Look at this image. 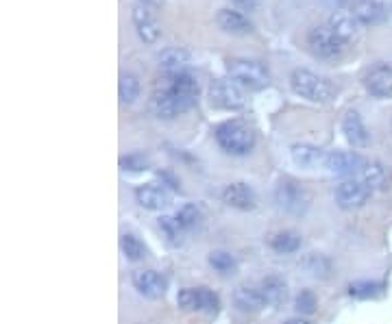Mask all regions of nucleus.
I'll use <instances>...</instances> for the list:
<instances>
[{
    "label": "nucleus",
    "instance_id": "obj_28",
    "mask_svg": "<svg viewBox=\"0 0 392 324\" xmlns=\"http://www.w3.org/2000/svg\"><path fill=\"white\" fill-rule=\"evenodd\" d=\"M120 248H122V252H125V257L131 259V261H140V259L146 257L144 244H142L140 240H137L135 235H131V233H125V235L120 238Z\"/></svg>",
    "mask_w": 392,
    "mask_h": 324
},
{
    "label": "nucleus",
    "instance_id": "obj_8",
    "mask_svg": "<svg viewBox=\"0 0 392 324\" xmlns=\"http://www.w3.org/2000/svg\"><path fill=\"white\" fill-rule=\"evenodd\" d=\"M373 196V190L362 179L344 181L336 188V202L340 209H360Z\"/></svg>",
    "mask_w": 392,
    "mask_h": 324
},
{
    "label": "nucleus",
    "instance_id": "obj_19",
    "mask_svg": "<svg viewBox=\"0 0 392 324\" xmlns=\"http://www.w3.org/2000/svg\"><path fill=\"white\" fill-rule=\"evenodd\" d=\"M329 29L344 41V44H349L358 37V31H360V22L353 18V13H334L331 20H329Z\"/></svg>",
    "mask_w": 392,
    "mask_h": 324
},
{
    "label": "nucleus",
    "instance_id": "obj_37",
    "mask_svg": "<svg viewBox=\"0 0 392 324\" xmlns=\"http://www.w3.org/2000/svg\"><path fill=\"white\" fill-rule=\"evenodd\" d=\"M236 3H238V5H242V7H253V5L258 3V0H236Z\"/></svg>",
    "mask_w": 392,
    "mask_h": 324
},
{
    "label": "nucleus",
    "instance_id": "obj_21",
    "mask_svg": "<svg viewBox=\"0 0 392 324\" xmlns=\"http://www.w3.org/2000/svg\"><path fill=\"white\" fill-rule=\"evenodd\" d=\"M190 63V55L183 48H166L159 57V65L164 74H181L186 72V65Z\"/></svg>",
    "mask_w": 392,
    "mask_h": 324
},
{
    "label": "nucleus",
    "instance_id": "obj_16",
    "mask_svg": "<svg viewBox=\"0 0 392 324\" xmlns=\"http://www.w3.org/2000/svg\"><path fill=\"white\" fill-rule=\"evenodd\" d=\"M234 305H236L240 311L258 313V311H262L268 303H266V298H264L262 290L248 287V285H240V287L234 292Z\"/></svg>",
    "mask_w": 392,
    "mask_h": 324
},
{
    "label": "nucleus",
    "instance_id": "obj_17",
    "mask_svg": "<svg viewBox=\"0 0 392 324\" xmlns=\"http://www.w3.org/2000/svg\"><path fill=\"white\" fill-rule=\"evenodd\" d=\"M351 13L360 25H377L386 18V7L379 0H355Z\"/></svg>",
    "mask_w": 392,
    "mask_h": 324
},
{
    "label": "nucleus",
    "instance_id": "obj_26",
    "mask_svg": "<svg viewBox=\"0 0 392 324\" xmlns=\"http://www.w3.org/2000/svg\"><path fill=\"white\" fill-rule=\"evenodd\" d=\"M270 246L282 254H292L301 248V235L296 231H282V233H274L270 238Z\"/></svg>",
    "mask_w": 392,
    "mask_h": 324
},
{
    "label": "nucleus",
    "instance_id": "obj_7",
    "mask_svg": "<svg viewBox=\"0 0 392 324\" xmlns=\"http://www.w3.org/2000/svg\"><path fill=\"white\" fill-rule=\"evenodd\" d=\"M177 305L186 311H205L216 313L218 311V296L207 287H186L177 294Z\"/></svg>",
    "mask_w": 392,
    "mask_h": 324
},
{
    "label": "nucleus",
    "instance_id": "obj_24",
    "mask_svg": "<svg viewBox=\"0 0 392 324\" xmlns=\"http://www.w3.org/2000/svg\"><path fill=\"white\" fill-rule=\"evenodd\" d=\"M301 266L310 276H314V279H327V276L331 274V261L320 252H310L301 261Z\"/></svg>",
    "mask_w": 392,
    "mask_h": 324
},
{
    "label": "nucleus",
    "instance_id": "obj_36",
    "mask_svg": "<svg viewBox=\"0 0 392 324\" xmlns=\"http://www.w3.org/2000/svg\"><path fill=\"white\" fill-rule=\"evenodd\" d=\"M322 3L329 5V7H342V5H347L349 0H322Z\"/></svg>",
    "mask_w": 392,
    "mask_h": 324
},
{
    "label": "nucleus",
    "instance_id": "obj_1",
    "mask_svg": "<svg viewBox=\"0 0 392 324\" xmlns=\"http://www.w3.org/2000/svg\"><path fill=\"white\" fill-rule=\"evenodd\" d=\"M198 96V83L190 72L164 74L153 91V109L157 118L172 120L179 113L188 111Z\"/></svg>",
    "mask_w": 392,
    "mask_h": 324
},
{
    "label": "nucleus",
    "instance_id": "obj_6",
    "mask_svg": "<svg viewBox=\"0 0 392 324\" xmlns=\"http://www.w3.org/2000/svg\"><path fill=\"white\" fill-rule=\"evenodd\" d=\"M310 41V48L316 57L320 59H338L344 48H347V44H344L329 27H314L308 35Z\"/></svg>",
    "mask_w": 392,
    "mask_h": 324
},
{
    "label": "nucleus",
    "instance_id": "obj_38",
    "mask_svg": "<svg viewBox=\"0 0 392 324\" xmlns=\"http://www.w3.org/2000/svg\"><path fill=\"white\" fill-rule=\"evenodd\" d=\"M288 324H312V322L303 320V318H292V320H288Z\"/></svg>",
    "mask_w": 392,
    "mask_h": 324
},
{
    "label": "nucleus",
    "instance_id": "obj_30",
    "mask_svg": "<svg viewBox=\"0 0 392 324\" xmlns=\"http://www.w3.org/2000/svg\"><path fill=\"white\" fill-rule=\"evenodd\" d=\"M118 94H120V101L125 105H131L137 94H140V81L133 74H122L120 77V83H118Z\"/></svg>",
    "mask_w": 392,
    "mask_h": 324
},
{
    "label": "nucleus",
    "instance_id": "obj_15",
    "mask_svg": "<svg viewBox=\"0 0 392 324\" xmlns=\"http://www.w3.org/2000/svg\"><path fill=\"white\" fill-rule=\"evenodd\" d=\"M342 133H344V137H347V142H349L351 146H358V148L366 146L368 140H371V135H368V129H366V124L362 122V118H360L358 111H349L347 115H344V120H342Z\"/></svg>",
    "mask_w": 392,
    "mask_h": 324
},
{
    "label": "nucleus",
    "instance_id": "obj_5",
    "mask_svg": "<svg viewBox=\"0 0 392 324\" xmlns=\"http://www.w3.org/2000/svg\"><path fill=\"white\" fill-rule=\"evenodd\" d=\"M229 74L238 85L248 89H262L270 81L268 67L255 59H232L229 61Z\"/></svg>",
    "mask_w": 392,
    "mask_h": 324
},
{
    "label": "nucleus",
    "instance_id": "obj_12",
    "mask_svg": "<svg viewBox=\"0 0 392 324\" xmlns=\"http://www.w3.org/2000/svg\"><path fill=\"white\" fill-rule=\"evenodd\" d=\"M133 285L146 298H161L166 294V279L155 270H135L133 272Z\"/></svg>",
    "mask_w": 392,
    "mask_h": 324
},
{
    "label": "nucleus",
    "instance_id": "obj_31",
    "mask_svg": "<svg viewBox=\"0 0 392 324\" xmlns=\"http://www.w3.org/2000/svg\"><path fill=\"white\" fill-rule=\"evenodd\" d=\"M210 266L220 274H232L236 270V257L232 252H225V250H212L210 252Z\"/></svg>",
    "mask_w": 392,
    "mask_h": 324
},
{
    "label": "nucleus",
    "instance_id": "obj_27",
    "mask_svg": "<svg viewBox=\"0 0 392 324\" xmlns=\"http://www.w3.org/2000/svg\"><path fill=\"white\" fill-rule=\"evenodd\" d=\"M292 159H294V164H298V166L312 168L322 159V150L316 148V146H310V144H294L292 146Z\"/></svg>",
    "mask_w": 392,
    "mask_h": 324
},
{
    "label": "nucleus",
    "instance_id": "obj_18",
    "mask_svg": "<svg viewBox=\"0 0 392 324\" xmlns=\"http://www.w3.org/2000/svg\"><path fill=\"white\" fill-rule=\"evenodd\" d=\"M218 27L227 33H234V35H246L251 33L253 25L248 22V18L240 11H232V9H220L216 15Z\"/></svg>",
    "mask_w": 392,
    "mask_h": 324
},
{
    "label": "nucleus",
    "instance_id": "obj_3",
    "mask_svg": "<svg viewBox=\"0 0 392 324\" xmlns=\"http://www.w3.org/2000/svg\"><path fill=\"white\" fill-rule=\"evenodd\" d=\"M274 202L282 212L290 214V216H303L310 209V192L303 188L301 183H296L292 179H286L277 185L274 190Z\"/></svg>",
    "mask_w": 392,
    "mask_h": 324
},
{
    "label": "nucleus",
    "instance_id": "obj_29",
    "mask_svg": "<svg viewBox=\"0 0 392 324\" xmlns=\"http://www.w3.org/2000/svg\"><path fill=\"white\" fill-rule=\"evenodd\" d=\"M386 292V285L384 283H375V281H360V283H353L349 287V294L353 298H379L381 294Z\"/></svg>",
    "mask_w": 392,
    "mask_h": 324
},
{
    "label": "nucleus",
    "instance_id": "obj_35",
    "mask_svg": "<svg viewBox=\"0 0 392 324\" xmlns=\"http://www.w3.org/2000/svg\"><path fill=\"white\" fill-rule=\"evenodd\" d=\"M140 3H142L144 7H155V9H159L161 5H164V0H140Z\"/></svg>",
    "mask_w": 392,
    "mask_h": 324
},
{
    "label": "nucleus",
    "instance_id": "obj_14",
    "mask_svg": "<svg viewBox=\"0 0 392 324\" xmlns=\"http://www.w3.org/2000/svg\"><path fill=\"white\" fill-rule=\"evenodd\" d=\"M131 18H133L135 31H137V35H140L142 41H146V44L159 41V37H161V25H159L157 18L146 7H135L133 13H131Z\"/></svg>",
    "mask_w": 392,
    "mask_h": 324
},
{
    "label": "nucleus",
    "instance_id": "obj_34",
    "mask_svg": "<svg viewBox=\"0 0 392 324\" xmlns=\"http://www.w3.org/2000/svg\"><path fill=\"white\" fill-rule=\"evenodd\" d=\"M296 311H301L305 316L316 311V296L310 290H303L301 294L296 296Z\"/></svg>",
    "mask_w": 392,
    "mask_h": 324
},
{
    "label": "nucleus",
    "instance_id": "obj_13",
    "mask_svg": "<svg viewBox=\"0 0 392 324\" xmlns=\"http://www.w3.org/2000/svg\"><path fill=\"white\" fill-rule=\"evenodd\" d=\"M325 166L331 174H338V176H347V174H353L358 170H362L366 164L364 159L355 153H347V150H336V153H329L325 157Z\"/></svg>",
    "mask_w": 392,
    "mask_h": 324
},
{
    "label": "nucleus",
    "instance_id": "obj_25",
    "mask_svg": "<svg viewBox=\"0 0 392 324\" xmlns=\"http://www.w3.org/2000/svg\"><path fill=\"white\" fill-rule=\"evenodd\" d=\"M159 228L172 246L183 244V238H186V231H188L177 216H161L159 218Z\"/></svg>",
    "mask_w": 392,
    "mask_h": 324
},
{
    "label": "nucleus",
    "instance_id": "obj_2",
    "mask_svg": "<svg viewBox=\"0 0 392 324\" xmlns=\"http://www.w3.org/2000/svg\"><path fill=\"white\" fill-rule=\"evenodd\" d=\"M216 142L229 155H246L255 146V133L242 120H229L216 129Z\"/></svg>",
    "mask_w": 392,
    "mask_h": 324
},
{
    "label": "nucleus",
    "instance_id": "obj_9",
    "mask_svg": "<svg viewBox=\"0 0 392 324\" xmlns=\"http://www.w3.org/2000/svg\"><path fill=\"white\" fill-rule=\"evenodd\" d=\"M210 101L220 109H240L244 107V91L232 79H216L210 85Z\"/></svg>",
    "mask_w": 392,
    "mask_h": 324
},
{
    "label": "nucleus",
    "instance_id": "obj_20",
    "mask_svg": "<svg viewBox=\"0 0 392 324\" xmlns=\"http://www.w3.org/2000/svg\"><path fill=\"white\" fill-rule=\"evenodd\" d=\"M137 202H140L144 209L157 212V209H164V207L170 202V196L164 188H159V185H142L140 190L135 192Z\"/></svg>",
    "mask_w": 392,
    "mask_h": 324
},
{
    "label": "nucleus",
    "instance_id": "obj_11",
    "mask_svg": "<svg viewBox=\"0 0 392 324\" xmlns=\"http://www.w3.org/2000/svg\"><path fill=\"white\" fill-rule=\"evenodd\" d=\"M222 202L240 212H253L258 207V196L246 183H229L222 190Z\"/></svg>",
    "mask_w": 392,
    "mask_h": 324
},
{
    "label": "nucleus",
    "instance_id": "obj_4",
    "mask_svg": "<svg viewBox=\"0 0 392 324\" xmlns=\"http://www.w3.org/2000/svg\"><path fill=\"white\" fill-rule=\"evenodd\" d=\"M290 85L294 89V94L312 103H327L334 94L329 81H325L310 70H294L290 77Z\"/></svg>",
    "mask_w": 392,
    "mask_h": 324
},
{
    "label": "nucleus",
    "instance_id": "obj_10",
    "mask_svg": "<svg viewBox=\"0 0 392 324\" xmlns=\"http://www.w3.org/2000/svg\"><path fill=\"white\" fill-rule=\"evenodd\" d=\"M364 85L377 98H392V65L379 63L371 67L364 77Z\"/></svg>",
    "mask_w": 392,
    "mask_h": 324
},
{
    "label": "nucleus",
    "instance_id": "obj_32",
    "mask_svg": "<svg viewBox=\"0 0 392 324\" xmlns=\"http://www.w3.org/2000/svg\"><path fill=\"white\" fill-rule=\"evenodd\" d=\"M177 218L183 222V226H186L188 231L192 228H198L203 224V214L196 205H183L181 209L177 212Z\"/></svg>",
    "mask_w": 392,
    "mask_h": 324
},
{
    "label": "nucleus",
    "instance_id": "obj_22",
    "mask_svg": "<svg viewBox=\"0 0 392 324\" xmlns=\"http://www.w3.org/2000/svg\"><path fill=\"white\" fill-rule=\"evenodd\" d=\"M264 298H266V303L270 307H282L286 303V298H288V285L284 279H279V276H266V279L262 281L260 285Z\"/></svg>",
    "mask_w": 392,
    "mask_h": 324
},
{
    "label": "nucleus",
    "instance_id": "obj_23",
    "mask_svg": "<svg viewBox=\"0 0 392 324\" xmlns=\"http://www.w3.org/2000/svg\"><path fill=\"white\" fill-rule=\"evenodd\" d=\"M362 181L373 192L375 190H386L388 188V172H386V168L379 164V161H371V164H366L362 168Z\"/></svg>",
    "mask_w": 392,
    "mask_h": 324
},
{
    "label": "nucleus",
    "instance_id": "obj_33",
    "mask_svg": "<svg viewBox=\"0 0 392 324\" xmlns=\"http://www.w3.org/2000/svg\"><path fill=\"white\" fill-rule=\"evenodd\" d=\"M120 166L131 172H142V170H148V159L142 153H133L120 159Z\"/></svg>",
    "mask_w": 392,
    "mask_h": 324
}]
</instances>
